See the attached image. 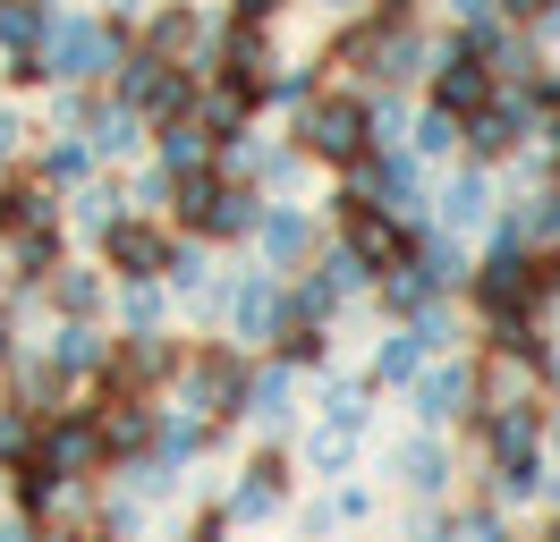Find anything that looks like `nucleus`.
Wrapping results in <instances>:
<instances>
[{
  "label": "nucleus",
  "instance_id": "1",
  "mask_svg": "<svg viewBox=\"0 0 560 542\" xmlns=\"http://www.w3.org/2000/svg\"><path fill=\"white\" fill-rule=\"evenodd\" d=\"M178 406L187 415H205V424H230L246 399V356L238 347H196V356H178Z\"/></svg>",
  "mask_w": 560,
  "mask_h": 542
},
{
  "label": "nucleus",
  "instance_id": "2",
  "mask_svg": "<svg viewBox=\"0 0 560 542\" xmlns=\"http://www.w3.org/2000/svg\"><path fill=\"white\" fill-rule=\"evenodd\" d=\"M43 76H60V85H85V76H110L119 68V34L103 17H51V34L35 43Z\"/></svg>",
  "mask_w": 560,
  "mask_h": 542
},
{
  "label": "nucleus",
  "instance_id": "3",
  "mask_svg": "<svg viewBox=\"0 0 560 542\" xmlns=\"http://www.w3.org/2000/svg\"><path fill=\"white\" fill-rule=\"evenodd\" d=\"M298 144L315 153V162H365V144H374V128H365V102L357 94H315L306 102V119H298Z\"/></svg>",
  "mask_w": 560,
  "mask_h": 542
},
{
  "label": "nucleus",
  "instance_id": "4",
  "mask_svg": "<svg viewBox=\"0 0 560 542\" xmlns=\"http://www.w3.org/2000/svg\"><path fill=\"white\" fill-rule=\"evenodd\" d=\"M467 288H476V305H485L492 322H526V314L544 305V280H535V255H526V246H492V263L467 271Z\"/></svg>",
  "mask_w": 560,
  "mask_h": 542
},
{
  "label": "nucleus",
  "instance_id": "5",
  "mask_svg": "<svg viewBox=\"0 0 560 542\" xmlns=\"http://www.w3.org/2000/svg\"><path fill=\"white\" fill-rule=\"evenodd\" d=\"M43 474H60V483H85V474L103 467V440H94V415H43L35 424V449H26Z\"/></svg>",
  "mask_w": 560,
  "mask_h": 542
},
{
  "label": "nucleus",
  "instance_id": "6",
  "mask_svg": "<svg viewBox=\"0 0 560 542\" xmlns=\"http://www.w3.org/2000/svg\"><path fill=\"white\" fill-rule=\"evenodd\" d=\"M119 102H128V110H153V119H187V110H196V85H187L171 60L137 51V60H119Z\"/></svg>",
  "mask_w": 560,
  "mask_h": 542
},
{
  "label": "nucleus",
  "instance_id": "7",
  "mask_svg": "<svg viewBox=\"0 0 560 542\" xmlns=\"http://www.w3.org/2000/svg\"><path fill=\"white\" fill-rule=\"evenodd\" d=\"M408 390H417V415H424V433H442V424H458V415H467V406H476V365H424L417 381H408Z\"/></svg>",
  "mask_w": 560,
  "mask_h": 542
},
{
  "label": "nucleus",
  "instance_id": "8",
  "mask_svg": "<svg viewBox=\"0 0 560 542\" xmlns=\"http://www.w3.org/2000/svg\"><path fill=\"white\" fill-rule=\"evenodd\" d=\"M162 255H171V237L153 229V221H110V229H103L110 280H162Z\"/></svg>",
  "mask_w": 560,
  "mask_h": 542
},
{
  "label": "nucleus",
  "instance_id": "9",
  "mask_svg": "<svg viewBox=\"0 0 560 542\" xmlns=\"http://www.w3.org/2000/svg\"><path fill=\"white\" fill-rule=\"evenodd\" d=\"M408 246H417V237L399 229L390 212H365V203L349 212V255L365 263V280H383V271H399V263H408Z\"/></svg>",
  "mask_w": 560,
  "mask_h": 542
},
{
  "label": "nucleus",
  "instance_id": "10",
  "mask_svg": "<svg viewBox=\"0 0 560 542\" xmlns=\"http://www.w3.org/2000/svg\"><path fill=\"white\" fill-rule=\"evenodd\" d=\"M349 169H357V203H365V212H390V221L417 212V162H408V153H390V162H349Z\"/></svg>",
  "mask_w": 560,
  "mask_h": 542
},
{
  "label": "nucleus",
  "instance_id": "11",
  "mask_svg": "<svg viewBox=\"0 0 560 542\" xmlns=\"http://www.w3.org/2000/svg\"><path fill=\"white\" fill-rule=\"evenodd\" d=\"M153 424H162V415L144 399H110L103 415H94V440H103V458H128V467H137V458H153Z\"/></svg>",
  "mask_w": 560,
  "mask_h": 542
},
{
  "label": "nucleus",
  "instance_id": "12",
  "mask_svg": "<svg viewBox=\"0 0 560 542\" xmlns=\"http://www.w3.org/2000/svg\"><path fill=\"white\" fill-rule=\"evenodd\" d=\"M492 102V76L476 51H442V68H433V110H451V119H467V110H485Z\"/></svg>",
  "mask_w": 560,
  "mask_h": 542
},
{
  "label": "nucleus",
  "instance_id": "13",
  "mask_svg": "<svg viewBox=\"0 0 560 542\" xmlns=\"http://www.w3.org/2000/svg\"><path fill=\"white\" fill-rule=\"evenodd\" d=\"M280 492H289V467H280V458H255V467L230 483L221 517H230V526H255V517H272V508H280Z\"/></svg>",
  "mask_w": 560,
  "mask_h": 542
},
{
  "label": "nucleus",
  "instance_id": "14",
  "mask_svg": "<svg viewBox=\"0 0 560 542\" xmlns=\"http://www.w3.org/2000/svg\"><path fill=\"white\" fill-rule=\"evenodd\" d=\"M230 322H238V339H280V280L272 271H246L238 288H230Z\"/></svg>",
  "mask_w": 560,
  "mask_h": 542
},
{
  "label": "nucleus",
  "instance_id": "15",
  "mask_svg": "<svg viewBox=\"0 0 560 542\" xmlns=\"http://www.w3.org/2000/svg\"><path fill=\"white\" fill-rule=\"evenodd\" d=\"M221 85H230V94H246V102L272 85V51H264V26H238L230 43H221Z\"/></svg>",
  "mask_w": 560,
  "mask_h": 542
},
{
  "label": "nucleus",
  "instance_id": "16",
  "mask_svg": "<svg viewBox=\"0 0 560 542\" xmlns=\"http://www.w3.org/2000/svg\"><path fill=\"white\" fill-rule=\"evenodd\" d=\"M255 246L289 271V263H306V255H315V221H306L298 203H280V212H264V221H255Z\"/></svg>",
  "mask_w": 560,
  "mask_h": 542
},
{
  "label": "nucleus",
  "instance_id": "17",
  "mask_svg": "<svg viewBox=\"0 0 560 542\" xmlns=\"http://www.w3.org/2000/svg\"><path fill=\"white\" fill-rule=\"evenodd\" d=\"M255 221H264V203H255V187H212L205 196V212H196V229L205 237H255Z\"/></svg>",
  "mask_w": 560,
  "mask_h": 542
},
{
  "label": "nucleus",
  "instance_id": "18",
  "mask_svg": "<svg viewBox=\"0 0 560 542\" xmlns=\"http://www.w3.org/2000/svg\"><path fill=\"white\" fill-rule=\"evenodd\" d=\"M399 474H408V492L417 500H442L451 492V449H442V433H417L408 449H399Z\"/></svg>",
  "mask_w": 560,
  "mask_h": 542
},
{
  "label": "nucleus",
  "instance_id": "19",
  "mask_svg": "<svg viewBox=\"0 0 560 542\" xmlns=\"http://www.w3.org/2000/svg\"><path fill=\"white\" fill-rule=\"evenodd\" d=\"M535 433H544V406H535V399H510V406H492V415H485L492 458H526V449H535Z\"/></svg>",
  "mask_w": 560,
  "mask_h": 542
},
{
  "label": "nucleus",
  "instance_id": "20",
  "mask_svg": "<svg viewBox=\"0 0 560 542\" xmlns=\"http://www.w3.org/2000/svg\"><path fill=\"white\" fill-rule=\"evenodd\" d=\"M110 347H119V339H103L94 322H69V331L51 339V373H60V381H69V373H110Z\"/></svg>",
  "mask_w": 560,
  "mask_h": 542
},
{
  "label": "nucleus",
  "instance_id": "21",
  "mask_svg": "<svg viewBox=\"0 0 560 542\" xmlns=\"http://www.w3.org/2000/svg\"><path fill=\"white\" fill-rule=\"evenodd\" d=\"M289 399H298V373L289 365H264L255 381H246V399H238V415H255V424H289Z\"/></svg>",
  "mask_w": 560,
  "mask_h": 542
},
{
  "label": "nucleus",
  "instance_id": "22",
  "mask_svg": "<svg viewBox=\"0 0 560 542\" xmlns=\"http://www.w3.org/2000/svg\"><path fill=\"white\" fill-rule=\"evenodd\" d=\"M212 153H221V144H212L205 128H196V119H162V169H212Z\"/></svg>",
  "mask_w": 560,
  "mask_h": 542
},
{
  "label": "nucleus",
  "instance_id": "23",
  "mask_svg": "<svg viewBox=\"0 0 560 542\" xmlns=\"http://www.w3.org/2000/svg\"><path fill=\"white\" fill-rule=\"evenodd\" d=\"M417 373H424V339L417 331H390L383 347H374V381H383V390H408Z\"/></svg>",
  "mask_w": 560,
  "mask_h": 542
},
{
  "label": "nucleus",
  "instance_id": "24",
  "mask_svg": "<svg viewBox=\"0 0 560 542\" xmlns=\"http://www.w3.org/2000/svg\"><path fill=\"white\" fill-rule=\"evenodd\" d=\"M552 474H544V458L526 449V458H492V500H535Z\"/></svg>",
  "mask_w": 560,
  "mask_h": 542
},
{
  "label": "nucleus",
  "instance_id": "25",
  "mask_svg": "<svg viewBox=\"0 0 560 542\" xmlns=\"http://www.w3.org/2000/svg\"><path fill=\"white\" fill-rule=\"evenodd\" d=\"M119 322H128V339H162V280H128Z\"/></svg>",
  "mask_w": 560,
  "mask_h": 542
},
{
  "label": "nucleus",
  "instance_id": "26",
  "mask_svg": "<svg viewBox=\"0 0 560 542\" xmlns=\"http://www.w3.org/2000/svg\"><path fill=\"white\" fill-rule=\"evenodd\" d=\"M43 34H51V9H43V0H0V43L35 51Z\"/></svg>",
  "mask_w": 560,
  "mask_h": 542
},
{
  "label": "nucleus",
  "instance_id": "27",
  "mask_svg": "<svg viewBox=\"0 0 560 542\" xmlns=\"http://www.w3.org/2000/svg\"><path fill=\"white\" fill-rule=\"evenodd\" d=\"M0 229H51V187H9L0 196Z\"/></svg>",
  "mask_w": 560,
  "mask_h": 542
},
{
  "label": "nucleus",
  "instance_id": "28",
  "mask_svg": "<svg viewBox=\"0 0 560 542\" xmlns=\"http://www.w3.org/2000/svg\"><path fill=\"white\" fill-rule=\"evenodd\" d=\"M485 212H492V187L476 178V169L442 187V221H451V229H467V221H485Z\"/></svg>",
  "mask_w": 560,
  "mask_h": 542
},
{
  "label": "nucleus",
  "instance_id": "29",
  "mask_svg": "<svg viewBox=\"0 0 560 542\" xmlns=\"http://www.w3.org/2000/svg\"><path fill=\"white\" fill-rule=\"evenodd\" d=\"M196 9H187V0H178V9H162V17H153V43H144V51H153V60H171V51H196Z\"/></svg>",
  "mask_w": 560,
  "mask_h": 542
},
{
  "label": "nucleus",
  "instance_id": "30",
  "mask_svg": "<svg viewBox=\"0 0 560 542\" xmlns=\"http://www.w3.org/2000/svg\"><path fill=\"white\" fill-rule=\"evenodd\" d=\"M51 305H60L69 322H85V314L103 305V280H94V271H51Z\"/></svg>",
  "mask_w": 560,
  "mask_h": 542
},
{
  "label": "nucleus",
  "instance_id": "31",
  "mask_svg": "<svg viewBox=\"0 0 560 542\" xmlns=\"http://www.w3.org/2000/svg\"><path fill=\"white\" fill-rule=\"evenodd\" d=\"M246 110H255V102H246V94H230V85H221V94L205 102V119H196V128H205L212 144H230V136L246 128Z\"/></svg>",
  "mask_w": 560,
  "mask_h": 542
},
{
  "label": "nucleus",
  "instance_id": "32",
  "mask_svg": "<svg viewBox=\"0 0 560 542\" xmlns=\"http://www.w3.org/2000/svg\"><path fill=\"white\" fill-rule=\"evenodd\" d=\"M306 467L315 474H349L357 467V433H331V424H323V433L306 440Z\"/></svg>",
  "mask_w": 560,
  "mask_h": 542
},
{
  "label": "nucleus",
  "instance_id": "33",
  "mask_svg": "<svg viewBox=\"0 0 560 542\" xmlns=\"http://www.w3.org/2000/svg\"><path fill=\"white\" fill-rule=\"evenodd\" d=\"M128 144H137V110L119 102V110H103V119H94V136H85V153H110V162H119Z\"/></svg>",
  "mask_w": 560,
  "mask_h": 542
},
{
  "label": "nucleus",
  "instance_id": "34",
  "mask_svg": "<svg viewBox=\"0 0 560 542\" xmlns=\"http://www.w3.org/2000/svg\"><path fill=\"white\" fill-rule=\"evenodd\" d=\"M280 365H289V373L323 365V331H306V322H280Z\"/></svg>",
  "mask_w": 560,
  "mask_h": 542
},
{
  "label": "nucleus",
  "instance_id": "35",
  "mask_svg": "<svg viewBox=\"0 0 560 542\" xmlns=\"http://www.w3.org/2000/svg\"><path fill=\"white\" fill-rule=\"evenodd\" d=\"M433 542H501V517L492 508H467V517H442V534Z\"/></svg>",
  "mask_w": 560,
  "mask_h": 542
},
{
  "label": "nucleus",
  "instance_id": "36",
  "mask_svg": "<svg viewBox=\"0 0 560 542\" xmlns=\"http://www.w3.org/2000/svg\"><path fill=\"white\" fill-rule=\"evenodd\" d=\"M35 449V415H18V406H0V467H18Z\"/></svg>",
  "mask_w": 560,
  "mask_h": 542
},
{
  "label": "nucleus",
  "instance_id": "37",
  "mask_svg": "<svg viewBox=\"0 0 560 542\" xmlns=\"http://www.w3.org/2000/svg\"><path fill=\"white\" fill-rule=\"evenodd\" d=\"M85 178V144H51L43 153V187H77Z\"/></svg>",
  "mask_w": 560,
  "mask_h": 542
},
{
  "label": "nucleus",
  "instance_id": "38",
  "mask_svg": "<svg viewBox=\"0 0 560 542\" xmlns=\"http://www.w3.org/2000/svg\"><path fill=\"white\" fill-rule=\"evenodd\" d=\"M451 144H458V119H451V110H424V128H417V153H424V162H442Z\"/></svg>",
  "mask_w": 560,
  "mask_h": 542
},
{
  "label": "nucleus",
  "instance_id": "39",
  "mask_svg": "<svg viewBox=\"0 0 560 542\" xmlns=\"http://www.w3.org/2000/svg\"><path fill=\"white\" fill-rule=\"evenodd\" d=\"M85 212H77V221H85V229H110V221H128V212H119V187H85Z\"/></svg>",
  "mask_w": 560,
  "mask_h": 542
},
{
  "label": "nucleus",
  "instance_id": "40",
  "mask_svg": "<svg viewBox=\"0 0 560 542\" xmlns=\"http://www.w3.org/2000/svg\"><path fill=\"white\" fill-rule=\"evenodd\" d=\"M230 9H238V26H272L280 17V0H230Z\"/></svg>",
  "mask_w": 560,
  "mask_h": 542
},
{
  "label": "nucleus",
  "instance_id": "41",
  "mask_svg": "<svg viewBox=\"0 0 560 542\" xmlns=\"http://www.w3.org/2000/svg\"><path fill=\"white\" fill-rule=\"evenodd\" d=\"M0 542H51V534H35V517H0Z\"/></svg>",
  "mask_w": 560,
  "mask_h": 542
},
{
  "label": "nucleus",
  "instance_id": "42",
  "mask_svg": "<svg viewBox=\"0 0 560 542\" xmlns=\"http://www.w3.org/2000/svg\"><path fill=\"white\" fill-rule=\"evenodd\" d=\"M187 542H230V517H221V508H212V517H196V534Z\"/></svg>",
  "mask_w": 560,
  "mask_h": 542
},
{
  "label": "nucleus",
  "instance_id": "43",
  "mask_svg": "<svg viewBox=\"0 0 560 542\" xmlns=\"http://www.w3.org/2000/svg\"><path fill=\"white\" fill-rule=\"evenodd\" d=\"M492 9H510V17H552V0H492Z\"/></svg>",
  "mask_w": 560,
  "mask_h": 542
},
{
  "label": "nucleus",
  "instance_id": "44",
  "mask_svg": "<svg viewBox=\"0 0 560 542\" xmlns=\"http://www.w3.org/2000/svg\"><path fill=\"white\" fill-rule=\"evenodd\" d=\"M451 9L467 17V26H485V17H492V0H451Z\"/></svg>",
  "mask_w": 560,
  "mask_h": 542
},
{
  "label": "nucleus",
  "instance_id": "45",
  "mask_svg": "<svg viewBox=\"0 0 560 542\" xmlns=\"http://www.w3.org/2000/svg\"><path fill=\"white\" fill-rule=\"evenodd\" d=\"M535 280H544V297H560V255H552V263H535Z\"/></svg>",
  "mask_w": 560,
  "mask_h": 542
},
{
  "label": "nucleus",
  "instance_id": "46",
  "mask_svg": "<svg viewBox=\"0 0 560 542\" xmlns=\"http://www.w3.org/2000/svg\"><path fill=\"white\" fill-rule=\"evenodd\" d=\"M9 365H18V347H9V322H0V373H9Z\"/></svg>",
  "mask_w": 560,
  "mask_h": 542
},
{
  "label": "nucleus",
  "instance_id": "47",
  "mask_svg": "<svg viewBox=\"0 0 560 542\" xmlns=\"http://www.w3.org/2000/svg\"><path fill=\"white\" fill-rule=\"evenodd\" d=\"M544 542H560V517H552V534H544Z\"/></svg>",
  "mask_w": 560,
  "mask_h": 542
},
{
  "label": "nucleus",
  "instance_id": "48",
  "mask_svg": "<svg viewBox=\"0 0 560 542\" xmlns=\"http://www.w3.org/2000/svg\"><path fill=\"white\" fill-rule=\"evenodd\" d=\"M323 9H349V0H323Z\"/></svg>",
  "mask_w": 560,
  "mask_h": 542
}]
</instances>
